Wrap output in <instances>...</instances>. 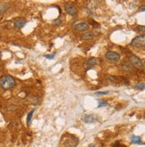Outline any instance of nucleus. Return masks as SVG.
I'll use <instances>...</instances> for the list:
<instances>
[{
	"label": "nucleus",
	"instance_id": "4",
	"mask_svg": "<svg viewBox=\"0 0 145 147\" xmlns=\"http://www.w3.org/2000/svg\"><path fill=\"white\" fill-rule=\"evenodd\" d=\"M105 57L106 59L109 62H111V63H117V62L120 60V55L113 51L107 52L105 55Z\"/></svg>",
	"mask_w": 145,
	"mask_h": 147
},
{
	"label": "nucleus",
	"instance_id": "5",
	"mask_svg": "<svg viewBox=\"0 0 145 147\" xmlns=\"http://www.w3.org/2000/svg\"><path fill=\"white\" fill-rule=\"evenodd\" d=\"M128 61L129 63L132 64V66L134 68H140L142 66V63L140 60V58H138L137 56H135L134 55H130L128 56Z\"/></svg>",
	"mask_w": 145,
	"mask_h": 147
},
{
	"label": "nucleus",
	"instance_id": "18",
	"mask_svg": "<svg viewBox=\"0 0 145 147\" xmlns=\"http://www.w3.org/2000/svg\"><path fill=\"white\" fill-rule=\"evenodd\" d=\"M110 91H105V92H96L95 94L96 96H106V94H109Z\"/></svg>",
	"mask_w": 145,
	"mask_h": 147
},
{
	"label": "nucleus",
	"instance_id": "12",
	"mask_svg": "<svg viewBox=\"0 0 145 147\" xmlns=\"http://www.w3.org/2000/svg\"><path fill=\"white\" fill-rule=\"evenodd\" d=\"M122 68L124 71H131L134 67H133L132 64L129 63V61H125L122 64Z\"/></svg>",
	"mask_w": 145,
	"mask_h": 147
},
{
	"label": "nucleus",
	"instance_id": "19",
	"mask_svg": "<svg viewBox=\"0 0 145 147\" xmlns=\"http://www.w3.org/2000/svg\"><path fill=\"white\" fill-rule=\"evenodd\" d=\"M108 103L104 101H99V105H98V107L101 108V107H103V106H107Z\"/></svg>",
	"mask_w": 145,
	"mask_h": 147
},
{
	"label": "nucleus",
	"instance_id": "9",
	"mask_svg": "<svg viewBox=\"0 0 145 147\" xmlns=\"http://www.w3.org/2000/svg\"><path fill=\"white\" fill-rule=\"evenodd\" d=\"M74 29L75 30L78 32H85L86 30H88L89 29V24L87 22H80V23H78L74 26Z\"/></svg>",
	"mask_w": 145,
	"mask_h": 147
},
{
	"label": "nucleus",
	"instance_id": "24",
	"mask_svg": "<svg viewBox=\"0 0 145 147\" xmlns=\"http://www.w3.org/2000/svg\"><path fill=\"white\" fill-rule=\"evenodd\" d=\"M142 65H143V66H144V68H145V61L143 62V63H142Z\"/></svg>",
	"mask_w": 145,
	"mask_h": 147
},
{
	"label": "nucleus",
	"instance_id": "10",
	"mask_svg": "<svg viewBox=\"0 0 145 147\" xmlns=\"http://www.w3.org/2000/svg\"><path fill=\"white\" fill-rule=\"evenodd\" d=\"M27 23V21L25 20L24 18H18L16 19V20L13 22V26H14V28L18 29V30H21V29H22L23 27L25 26V24Z\"/></svg>",
	"mask_w": 145,
	"mask_h": 147
},
{
	"label": "nucleus",
	"instance_id": "3",
	"mask_svg": "<svg viewBox=\"0 0 145 147\" xmlns=\"http://www.w3.org/2000/svg\"><path fill=\"white\" fill-rule=\"evenodd\" d=\"M134 47H144L145 46V34L139 35V36L135 37L133 38L130 44Z\"/></svg>",
	"mask_w": 145,
	"mask_h": 147
},
{
	"label": "nucleus",
	"instance_id": "17",
	"mask_svg": "<svg viewBox=\"0 0 145 147\" xmlns=\"http://www.w3.org/2000/svg\"><path fill=\"white\" fill-rule=\"evenodd\" d=\"M45 57L48 60H53V59H55V53L52 54V55H46Z\"/></svg>",
	"mask_w": 145,
	"mask_h": 147
},
{
	"label": "nucleus",
	"instance_id": "1",
	"mask_svg": "<svg viewBox=\"0 0 145 147\" xmlns=\"http://www.w3.org/2000/svg\"><path fill=\"white\" fill-rule=\"evenodd\" d=\"M16 86V80L10 75H4L0 77V87L4 90H9Z\"/></svg>",
	"mask_w": 145,
	"mask_h": 147
},
{
	"label": "nucleus",
	"instance_id": "6",
	"mask_svg": "<svg viewBox=\"0 0 145 147\" xmlns=\"http://www.w3.org/2000/svg\"><path fill=\"white\" fill-rule=\"evenodd\" d=\"M100 118L98 117L96 114H87L85 115L83 118V121L86 124H92V123H95L97 121H99Z\"/></svg>",
	"mask_w": 145,
	"mask_h": 147
},
{
	"label": "nucleus",
	"instance_id": "20",
	"mask_svg": "<svg viewBox=\"0 0 145 147\" xmlns=\"http://www.w3.org/2000/svg\"><path fill=\"white\" fill-rule=\"evenodd\" d=\"M137 30H140V31H145V25H139L137 27Z\"/></svg>",
	"mask_w": 145,
	"mask_h": 147
},
{
	"label": "nucleus",
	"instance_id": "8",
	"mask_svg": "<svg viewBox=\"0 0 145 147\" xmlns=\"http://www.w3.org/2000/svg\"><path fill=\"white\" fill-rule=\"evenodd\" d=\"M97 62H98L97 58H95V57H91V58H89V59H88L87 61L86 62V63H85L84 68L86 69V71H88V70L94 68V67L95 66L96 64H97Z\"/></svg>",
	"mask_w": 145,
	"mask_h": 147
},
{
	"label": "nucleus",
	"instance_id": "16",
	"mask_svg": "<svg viewBox=\"0 0 145 147\" xmlns=\"http://www.w3.org/2000/svg\"><path fill=\"white\" fill-rule=\"evenodd\" d=\"M134 88L139 90H144L145 89V84H137L134 86Z\"/></svg>",
	"mask_w": 145,
	"mask_h": 147
},
{
	"label": "nucleus",
	"instance_id": "21",
	"mask_svg": "<svg viewBox=\"0 0 145 147\" xmlns=\"http://www.w3.org/2000/svg\"><path fill=\"white\" fill-rule=\"evenodd\" d=\"M62 21H61V18H57V19H55V21L53 22V24H59V23H61Z\"/></svg>",
	"mask_w": 145,
	"mask_h": 147
},
{
	"label": "nucleus",
	"instance_id": "13",
	"mask_svg": "<svg viewBox=\"0 0 145 147\" xmlns=\"http://www.w3.org/2000/svg\"><path fill=\"white\" fill-rule=\"evenodd\" d=\"M131 141H132V144H142V138H141L140 136H132V137H131Z\"/></svg>",
	"mask_w": 145,
	"mask_h": 147
},
{
	"label": "nucleus",
	"instance_id": "7",
	"mask_svg": "<svg viewBox=\"0 0 145 147\" xmlns=\"http://www.w3.org/2000/svg\"><path fill=\"white\" fill-rule=\"evenodd\" d=\"M64 9L67 14L70 15V16H75L78 13V9L73 4H66L64 5Z\"/></svg>",
	"mask_w": 145,
	"mask_h": 147
},
{
	"label": "nucleus",
	"instance_id": "15",
	"mask_svg": "<svg viewBox=\"0 0 145 147\" xmlns=\"http://www.w3.org/2000/svg\"><path fill=\"white\" fill-rule=\"evenodd\" d=\"M35 113V109L31 110L30 113H28L27 115V119H26V121H27V125L30 126V121H31V119H32V116H33V113Z\"/></svg>",
	"mask_w": 145,
	"mask_h": 147
},
{
	"label": "nucleus",
	"instance_id": "2",
	"mask_svg": "<svg viewBox=\"0 0 145 147\" xmlns=\"http://www.w3.org/2000/svg\"><path fill=\"white\" fill-rule=\"evenodd\" d=\"M61 147H77L79 144V140L77 136L71 134H65L61 139Z\"/></svg>",
	"mask_w": 145,
	"mask_h": 147
},
{
	"label": "nucleus",
	"instance_id": "22",
	"mask_svg": "<svg viewBox=\"0 0 145 147\" xmlns=\"http://www.w3.org/2000/svg\"><path fill=\"white\" fill-rule=\"evenodd\" d=\"M139 12H145V4L144 5H142L140 7H139Z\"/></svg>",
	"mask_w": 145,
	"mask_h": 147
},
{
	"label": "nucleus",
	"instance_id": "11",
	"mask_svg": "<svg viewBox=\"0 0 145 147\" xmlns=\"http://www.w3.org/2000/svg\"><path fill=\"white\" fill-rule=\"evenodd\" d=\"M94 37V32H93V31H88V32H86V33H85L84 35H82V39L90 40V39H92Z\"/></svg>",
	"mask_w": 145,
	"mask_h": 147
},
{
	"label": "nucleus",
	"instance_id": "23",
	"mask_svg": "<svg viewBox=\"0 0 145 147\" xmlns=\"http://www.w3.org/2000/svg\"><path fill=\"white\" fill-rule=\"evenodd\" d=\"M1 59H2V53L0 52V60H1Z\"/></svg>",
	"mask_w": 145,
	"mask_h": 147
},
{
	"label": "nucleus",
	"instance_id": "14",
	"mask_svg": "<svg viewBox=\"0 0 145 147\" xmlns=\"http://www.w3.org/2000/svg\"><path fill=\"white\" fill-rule=\"evenodd\" d=\"M9 6H10V5L6 3L0 4V13H4L5 12H6L7 10H8Z\"/></svg>",
	"mask_w": 145,
	"mask_h": 147
},
{
	"label": "nucleus",
	"instance_id": "25",
	"mask_svg": "<svg viewBox=\"0 0 145 147\" xmlns=\"http://www.w3.org/2000/svg\"><path fill=\"white\" fill-rule=\"evenodd\" d=\"M89 147H96L95 145H94V144H92V145H90Z\"/></svg>",
	"mask_w": 145,
	"mask_h": 147
}]
</instances>
